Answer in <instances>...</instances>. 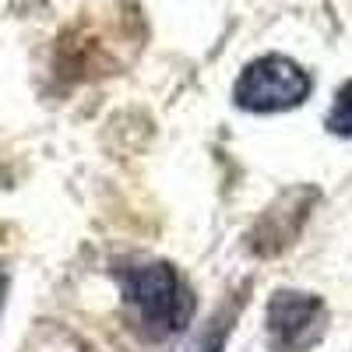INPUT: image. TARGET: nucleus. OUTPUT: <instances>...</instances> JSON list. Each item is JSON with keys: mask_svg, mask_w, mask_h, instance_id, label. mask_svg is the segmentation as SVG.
I'll return each mask as SVG.
<instances>
[{"mask_svg": "<svg viewBox=\"0 0 352 352\" xmlns=\"http://www.w3.org/2000/svg\"><path fill=\"white\" fill-rule=\"evenodd\" d=\"M124 303L134 310L138 324L148 338H169L184 331L194 317V296L180 282L173 264L166 261H144V264H124L116 272Z\"/></svg>", "mask_w": 352, "mask_h": 352, "instance_id": "f257e3e1", "label": "nucleus"}, {"mask_svg": "<svg viewBox=\"0 0 352 352\" xmlns=\"http://www.w3.org/2000/svg\"><path fill=\"white\" fill-rule=\"evenodd\" d=\"M310 92L314 81L296 60L282 53H268L240 71L236 85H232V102L247 113H285L303 106Z\"/></svg>", "mask_w": 352, "mask_h": 352, "instance_id": "f03ea898", "label": "nucleus"}, {"mask_svg": "<svg viewBox=\"0 0 352 352\" xmlns=\"http://www.w3.org/2000/svg\"><path fill=\"white\" fill-rule=\"evenodd\" d=\"M324 320H328L324 303L310 296V292H296V289L275 292L268 300V314H264L272 352H307L324 335Z\"/></svg>", "mask_w": 352, "mask_h": 352, "instance_id": "7ed1b4c3", "label": "nucleus"}, {"mask_svg": "<svg viewBox=\"0 0 352 352\" xmlns=\"http://www.w3.org/2000/svg\"><path fill=\"white\" fill-rule=\"evenodd\" d=\"M328 131L335 138H352V81H345L338 88V96L331 102V113H328Z\"/></svg>", "mask_w": 352, "mask_h": 352, "instance_id": "20e7f679", "label": "nucleus"}, {"mask_svg": "<svg viewBox=\"0 0 352 352\" xmlns=\"http://www.w3.org/2000/svg\"><path fill=\"white\" fill-rule=\"evenodd\" d=\"M0 289H4V285H0Z\"/></svg>", "mask_w": 352, "mask_h": 352, "instance_id": "39448f33", "label": "nucleus"}]
</instances>
